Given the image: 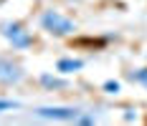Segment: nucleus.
I'll return each mask as SVG.
<instances>
[{
	"mask_svg": "<svg viewBox=\"0 0 147 126\" xmlns=\"http://www.w3.org/2000/svg\"><path fill=\"white\" fill-rule=\"evenodd\" d=\"M124 121H137V111L134 109H127L124 111Z\"/></svg>",
	"mask_w": 147,
	"mask_h": 126,
	"instance_id": "11",
	"label": "nucleus"
},
{
	"mask_svg": "<svg viewBox=\"0 0 147 126\" xmlns=\"http://www.w3.org/2000/svg\"><path fill=\"white\" fill-rule=\"evenodd\" d=\"M129 78L137 81L140 86H145L147 88V68H137V71H129Z\"/></svg>",
	"mask_w": 147,
	"mask_h": 126,
	"instance_id": "7",
	"label": "nucleus"
},
{
	"mask_svg": "<svg viewBox=\"0 0 147 126\" xmlns=\"http://www.w3.org/2000/svg\"><path fill=\"white\" fill-rule=\"evenodd\" d=\"M104 91H107L109 96H117L119 91H122V83H119V81H107V83H104Z\"/></svg>",
	"mask_w": 147,
	"mask_h": 126,
	"instance_id": "9",
	"label": "nucleus"
},
{
	"mask_svg": "<svg viewBox=\"0 0 147 126\" xmlns=\"http://www.w3.org/2000/svg\"><path fill=\"white\" fill-rule=\"evenodd\" d=\"M33 113L41 119H48V121H74L76 124L81 109L79 106H38Z\"/></svg>",
	"mask_w": 147,
	"mask_h": 126,
	"instance_id": "3",
	"label": "nucleus"
},
{
	"mask_svg": "<svg viewBox=\"0 0 147 126\" xmlns=\"http://www.w3.org/2000/svg\"><path fill=\"white\" fill-rule=\"evenodd\" d=\"M76 124H96V116L94 113H79V119H76Z\"/></svg>",
	"mask_w": 147,
	"mask_h": 126,
	"instance_id": "10",
	"label": "nucleus"
},
{
	"mask_svg": "<svg viewBox=\"0 0 147 126\" xmlns=\"http://www.w3.org/2000/svg\"><path fill=\"white\" fill-rule=\"evenodd\" d=\"M13 109H20V101H13V98H0V113L13 111Z\"/></svg>",
	"mask_w": 147,
	"mask_h": 126,
	"instance_id": "8",
	"label": "nucleus"
},
{
	"mask_svg": "<svg viewBox=\"0 0 147 126\" xmlns=\"http://www.w3.org/2000/svg\"><path fill=\"white\" fill-rule=\"evenodd\" d=\"M26 78V71L20 63H15L13 58L0 56V86H18Z\"/></svg>",
	"mask_w": 147,
	"mask_h": 126,
	"instance_id": "4",
	"label": "nucleus"
},
{
	"mask_svg": "<svg viewBox=\"0 0 147 126\" xmlns=\"http://www.w3.org/2000/svg\"><path fill=\"white\" fill-rule=\"evenodd\" d=\"M84 68V61L81 58H61L59 63H56V71L63 73V76H69V73H76V71Z\"/></svg>",
	"mask_w": 147,
	"mask_h": 126,
	"instance_id": "6",
	"label": "nucleus"
},
{
	"mask_svg": "<svg viewBox=\"0 0 147 126\" xmlns=\"http://www.w3.org/2000/svg\"><path fill=\"white\" fill-rule=\"evenodd\" d=\"M38 25H41V30H46L48 35H56V38L71 35L74 30H76V23H74L71 18H66L63 13L53 10V8H48V10H43V13H41Z\"/></svg>",
	"mask_w": 147,
	"mask_h": 126,
	"instance_id": "1",
	"label": "nucleus"
},
{
	"mask_svg": "<svg viewBox=\"0 0 147 126\" xmlns=\"http://www.w3.org/2000/svg\"><path fill=\"white\" fill-rule=\"evenodd\" d=\"M0 33L5 35V41L13 45L15 51H26L33 45V35H30L26 25L23 23H18V20H5L3 25H0Z\"/></svg>",
	"mask_w": 147,
	"mask_h": 126,
	"instance_id": "2",
	"label": "nucleus"
},
{
	"mask_svg": "<svg viewBox=\"0 0 147 126\" xmlns=\"http://www.w3.org/2000/svg\"><path fill=\"white\" fill-rule=\"evenodd\" d=\"M38 83L43 86V88H48V91H59V88H66L69 81H66V78H59V76H53V73H41V76H38Z\"/></svg>",
	"mask_w": 147,
	"mask_h": 126,
	"instance_id": "5",
	"label": "nucleus"
}]
</instances>
